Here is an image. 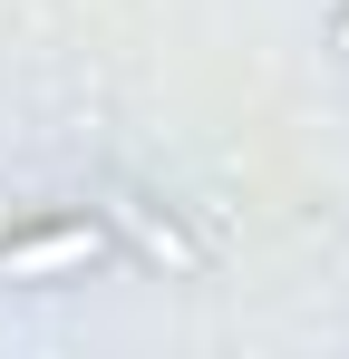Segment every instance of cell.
<instances>
[{
    "mask_svg": "<svg viewBox=\"0 0 349 359\" xmlns=\"http://www.w3.org/2000/svg\"><path fill=\"white\" fill-rule=\"evenodd\" d=\"M78 262H97V233H88V224H58V233L0 243V272H10V282H39V272H78Z\"/></svg>",
    "mask_w": 349,
    "mask_h": 359,
    "instance_id": "obj_1",
    "label": "cell"
}]
</instances>
